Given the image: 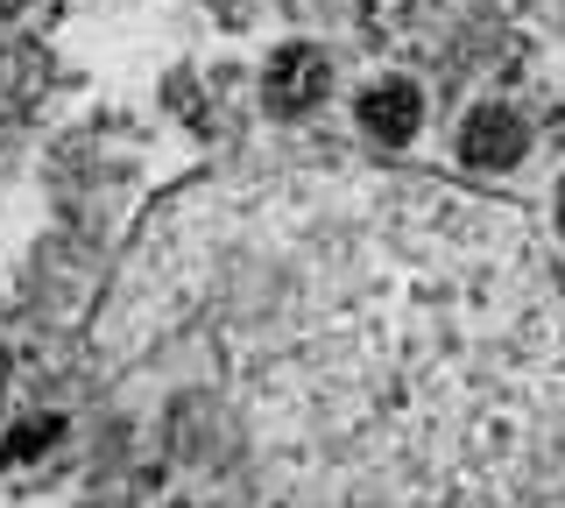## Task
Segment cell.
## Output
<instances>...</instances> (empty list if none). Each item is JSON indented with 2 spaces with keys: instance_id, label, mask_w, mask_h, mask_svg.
<instances>
[{
  "instance_id": "1",
  "label": "cell",
  "mask_w": 565,
  "mask_h": 508,
  "mask_svg": "<svg viewBox=\"0 0 565 508\" xmlns=\"http://www.w3.org/2000/svg\"><path fill=\"white\" fill-rule=\"evenodd\" d=\"M353 114H361V128L375 134V142H411V134H417V114H424V93H417L411 78H375Z\"/></svg>"
},
{
  "instance_id": "2",
  "label": "cell",
  "mask_w": 565,
  "mask_h": 508,
  "mask_svg": "<svg viewBox=\"0 0 565 508\" xmlns=\"http://www.w3.org/2000/svg\"><path fill=\"white\" fill-rule=\"evenodd\" d=\"M459 155H467V170H509L523 155V128H516V114H502V107H481L459 128Z\"/></svg>"
},
{
  "instance_id": "3",
  "label": "cell",
  "mask_w": 565,
  "mask_h": 508,
  "mask_svg": "<svg viewBox=\"0 0 565 508\" xmlns=\"http://www.w3.org/2000/svg\"><path fill=\"white\" fill-rule=\"evenodd\" d=\"M326 85H332L326 57H318V50H290V57H276V72H269V107L276 114H305V107L326 99Z\"/></svg>"
}]
</instances>
